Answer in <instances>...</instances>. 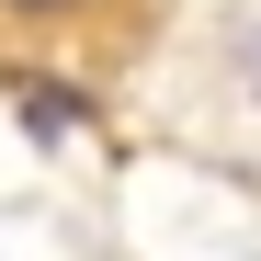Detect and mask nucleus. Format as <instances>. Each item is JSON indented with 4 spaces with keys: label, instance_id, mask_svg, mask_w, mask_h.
<instances>
[{
    "label": "nucleus",
    "instance_id": "nucleus-1",
    "mask_svg": "<svg viewBox=\"0 0 261 261\" xmlns=\"http://www.w3.org/2000/svg\"><path fill=\"white\" fill-rule=\"evenodd\" d=\"M23 125H34V137H68L80 102H68V91H23Z\"/></svg>",
    "mask_w": 261,
    "mask_h": 261
},
{
    "label": "nucleus",
    "instance_id": "nucleus-2",
    "mask_svg": "<svg viewBox=\"0 0 261 261\" xmlns=\"http://www.w3.org/2000/svg\"><path fill=\"white\" fill-rule=\"evenodd\" d=\"M12 12H68V0H12Z\"/></svg>",
    "mask_w": 261,
    "mask_h": 261
}]
</instances>
